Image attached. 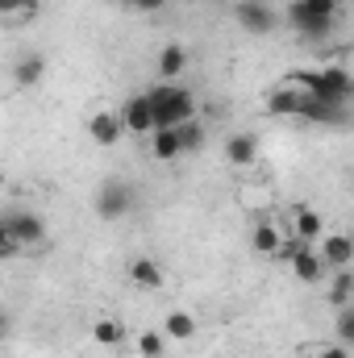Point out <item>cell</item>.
Returning a JSON list of instances; mask_svg holds the SVG:
<instances>
[{
  "mask_svg": "<svg viewBox=\"0 0 354 358\" xmlns=\"http://www.w3.org/2000/svg\"><path fill=\"white\" fill-rule=\"evenodd\" d=\"M134 204H138V196H134V187L125 183V179H104L100 187H96V200H92V208H96V217L100 221H121V217H129L134 213Z\"/></svg>",
  "mask_w": 354,
  "mask_h": 358,
  "instance_id": "4",
  "label": "cell"
},
{
  "mask_svg": "<svg viewBox=\"0 0 354 358\" xmlns=\"http://www.w3.org/2000/svg\"><path fill=\"white\" fill-rule=\"evenodd\" d=\"M4 229H8V238L25 250V246H42L46 242V221L34 213V208H8L4 217Z\"/></svg>",
  "mask_w": 354,
  "mask_h": 358,
  "instance_id": "5",
  "label": "cell"
},
{
  "mask_svg": "<svg viewBox=\"0 0 354 358\" xmlns=\"http://www.w3.org/2000/svg\"><path fill=\"white\" fill-rule=\"evenodd\" d=\"M296 100H300V88L283 84V88H275L267 96V113L271 117H296Z\"/></svg>",
  "mask_w": 354,
  "mask_h": 358,
  "instance_id": "21",
  "label": "cell"
},
{
  "mask_svg": "<svg viewBox=\"0 0 354 358\" xmlns=\"http://www.w3.org/2000/svg\"><path fill=\"white\" fill-rule=\"evenodd\" d=\"M150 155H155V163H176L183 155L176 129H150Z\"/></svg>",
  "mask_w": 354,
  "mask_h": 358,
  "instance_id": "17",
  "label": "cell"
},
{
  "mask_svg": "<svg viewBox=\"0 0 354 358\" xmlns=\"http://www.w3.org/2000/svg\"><path fill=\"white\" fill-rule=\"evenodd\" d=\"M213 4H229V0H213Z\"/></svg>",
  "mask_w": 354,
  "mask_h": 358,
  "instance_id": "32",
  "label": "cell"
},
{
  "mask_svg": "<svg viewBox=\"0 0 354 358\" xmlns=\"http://www.w3.org/2000/svg\"><path fill=\"white\" fill-rule=\"evenodd\" d=\"M121 125H125V134H138V138H150V129H155V117H150V104H146V92H138V96H129L121 108Z\"/></svg>",
  "mask_w": 354,
  "mask_h": 358,
  "instance_id": "8",
  "label": "cell"
},
{
  "mask_svg": "<svg viewBox=\"0 0 354 358\" xmlns=\"http://www.w3.org/2000/svg\"><path fill=\"white\" fill-rule=\"evenodd\" d=\"M234 17H238V25H242L246 34H255V38H267V34L279 25V13H275L267 0H238Z\"/></svg>",
  "mask_w": 354,
  "mask_h": 358,
  "instance_id": "7",
  "label": "cell"
},
{
  "mask_svg": "<svg viewBox=\"0 0 354 358\" xmlns=\"http://www.w3.org/2000/svg\"><path fill=\"white\" fill-rule=\"evenodd\" d=\"M38 0H0V21H34Z\"/></svg>",
  "mask_w": 354,
  "mask_h": 358,
  "instance_id": "23",
  "label": "cell"
},
{
  "mask_svg": "<svg viewBox=\"0 0 354 358\" xmlns=\"http://www.w3.org/2000/svg\"><path fill=\"white\" fill-rule=\"evenodd\" d=\"M121 134H125V125H121V113L117 108H100V113L88 117V138L96 146H117Z\"/></svg>",
  "mask_w": 354,
  "mask_h": 358,
  "instance_id": "9",
  "label": "cell"
},
{
  "mask_svg": "<svg viewBox=\"0 0 354 358\" xmlns=\"http://www.w3.org/2000/svg\"><path fill=\"white\" fill-rule=\"evenodd\" d=\"M13 80H17V88H38L46 80V55H21L13 63Z\"/></svg>",
  "mask_w": 354,
  "mask_h": 358,
  "instance_id": "14",
  "label": "cell"
},
{
  "mask_svg": "<svg viewBox=\"0 0 354 358\" xmlns=\"http://www.w3.org/2000/svg\"><path fill=\"white\" fill-rule=\"evenodd\" d=\"M292 88L300 92H313L321 100H334V104H351V92H354V80L346 67L330 63V67H313V71H288L283 76Z\"/></svg>",
  "mask_w": 354,
  "mask_h": 358,
  "instance_id": "3",
  "label": "cell"
},
{
  "mask_svg": "<svg viewBox=\"0 0 354 358\" xmlns=\"http://www.w3.org/2000/svg\"><path fill=\"white\" fill-rule=\"evenodd\" d=\"M304 250H313V246H309V242H304V238H296V234H283V238H279V246H275V255H271V259H279V263H292V259H300V255H304Z\"/></svg>",
  "mask_w": 354,
  "mask_h": 358,
  "instance_id": "26",
  "label": "cell"
},
{
  "mask_svg": "<svg viewBox=\"0 0 354 358\" xmlns=\"http://www.w3.org/2000/svg\"><path fill=\"white\" fill-rule=\"evenodd\" d=\"M351 342H354V308L342 304L338 308V346H351Z\"/></svg>",
  "mask_w": 354,
  "mask_h": 358,
  "instance_id": "27",
  "label": "cell"
},
{
  "mask_svg": "<svg viewBox=\"0 0 354 358\" xmlns=\"http://www.w3.org/2000/svg\"><path fill=\"white\" fill-rule=\"evenodd\" d=\"M342 21V0H292L288 4V25L313 42H325Z\"/></svg>",
  "mask_w": 354,
  "mask_h": 358,
  "instance_id": "1",
  "label": "cell"
},
{
  "mask_svg": "<svg viewBox=\"0 0 354 358\" xmlns=\"http://www.w3.org/2000/svg\"><path fill=\"white\" fill-rule=\"evenodd\" d=\"M292 234H296V238H304V242L313 246V242L325 234L321 213H317V208H309V204H296V208H292Z\"/></svg>",
  "mask_w": 354,
  "mask_h": 358,
  "instance_id": "13",
  "label": "cell"
},
{
  "mask_svg": "<svg viewBox=\"0 0 354 358\" xmlns=\"http://www.w3.org/2000/svg\"><path fill=\"white\" fill-rule=\"evenodd\" d=\"M321 358H351V346H330Z\"/></svg>",
  "mask_w": 354,
  "mask_h": 358,
  "instance_id": "30",
  "label": "cell"
},
{
  "mask_svg": "<svg viewBox=\"0 0 354 358\" xmlns=\"http://www.w3.org/2000/svg\"><path fill=\"white\" fill-rule=\"evenodd\" d=\"M92 342H96V346H104V350H113V346H121V342H125V325H121V321H113V317H100V321H92Z\"/></svg>",
  "mask_w": 354,
  "mask_h": 358,
  "instance_id": "20",
  "label": "cell"
},
{
  "mask_svg": "<svg viewBox=\"0 0 354 358\" xmlns=\"http://www.w3.org/2000/svg\"><path fill=\"white\" fill-rule=\"evenodd\" d=\"M171 0H125V8H134V13H163Z\"/></svg>",
  "mask_w": 354,
  "mask_h": 358,
  "instance_id": "29",
  "label": "cell"
},
{
  "mask_svg": "<svg viewBox=\"0 0 354 358\" xmlns=\"http://www.w3.org/2000/svg\"><path fill=\"white\" fill-rule=\"evenodd\" d=\"M288 267H292V275H296L300 283H309V287L325 279V263H321V255H317V250H304V255H300V259H292Z\"/></svg>",
  "mask_w": 354,
  "mask_h": 358,
  "instance_id": "19",
  "label": "cell"
},
{
  "mask_svg": "<svg viewBox=\"0 0 354 358\" xmlns=\"http://www.w3.org/2000/svg\"><path fill=\"white\" fill-rule=\"evenodd\" d=\"M317 242H321V263H325V267H334V271L351 267V259H354V242L346 238V234H321Z\"/></svg>",
  "mask_w": 354,
  "mask_h": 358,
  "instance_id": "11",
  "label": "cell"
},
{
  "mask_svg": "<svg viewBox=\"0 0 354 358\" xmlns=\"http://www.w3.org/2000/svg\"><path fill=\"white\" fill-rule=\"evenodd\" d=\"M138 358H163L167 355V338L159 334V329H146V334H138Z\"/></svg>",
  "mask_w": 354,
  "mask_h": 358,
  "instance_id": "25",
  "label": "cell"
},
{
  "mask_svg": "<svg viewBox=\"0 0 354 358\" xmlns=\"http://www.w3.org/2000/svg\"><path fill=\"white\" fill-rule=\"evenodd\" d=\"M176 134H179V150L183 155H196V150H204V125H200V117H192V121H183V125H176Z\"/></svg>",
  "mask_w": 354,
  "mask_h": 358,
  "instance_id": "22",
  "label": "cell"
},
{
  "mask_svg": "<svg viewBox=\"0 0 354 358\" xmlns=\"http://www.w3.org/2000/svg\"><path fill=\"white\" fill-rule=\"evenodd\" d=\"M279 238H283V229L279 225H271V221H255L250 225V250L255 255H275V246H279Z\"/></svg>",
  "mask_w": 354,
  "mask_h": 358,
  "instance_id": "18",
  "label": "cell"
},
{
  "mask_svg": "<svg viewBox=\"0 0 354 358\" xmlns=\"http://www.w3.org/2000/svg\"><path fill=\"white\" fill-rule=\"evenodd\" d=\"M21 255V246L8 238V229H4V221H0V263H8V259H17Z\"/></svg>",
  "mask_w": 354,
  "mask_h": 358,
  "instance_id": "28",
  "label": "cell"
},
{
  "mask_svg": "<svg viewBox=\"0 0 354 358\" xmlns=\"http://www.w3.org/2000/svg\"><path fill=\"white\" fill-rule=\"evenodd\" d=\"M296 117L309 121V125H346V104H334V100H321L313 92H300Z\"/></svg>",
  "mask_w": 354,
  "mask_h": 358,
  "instance_id": "6",
  "label": "cell"
},
{
  "mask_svg": "<svg viewBox=\"0 0 354 358\" xmlns=\"http://www.w3.org/2000/svg\"><path fill=\"white\" fill-rule=\"evenodd\" d=\"M146 104H150V117H155V129H176L183 121H192L200 113V100L179 84H155L146 92Z\"/></svg>",
  "mask_w": 354,
  "mask_h": 358,
  "instance_id": "2",
  "label": "cell"
},
{
  "mask_svg": "<svg viewBox=\"0 0 354 358\" xmlns=\"http://www.w3.org/2000/svg\"><path fill=\"white\" fill-rule=\"evenodd\" d=\"M159 334H163L167 342H192V338H196V317L176 308V313L163 317V329H159Z\"/></svg>",
  "mask_w": 354,
  "mask_h": 358,
  "instance_id": "16",
  "label": "cell"
},
{
  "mask_svg": "<svg viewBox=\"0 0 354 358\" xmlns=\"http://www.w3.org/2000/svg\"><path fill=\"white\" fill-rule=\"evenodd\" d=\"M351 296H354V275H351V267L334 271V283H330V300H334V308L351 304Z\"/></svg>",
  "mask_w": 354,
  "mask_h": 358,
  "instance_id": "24",
  "label": "cell"
},
{
  "mask_svg": "<svg viewBox=\"0 0 354 358\" xmlns=\"http://www.w3.org/2000/svg\"><path fill=\"white\" fill-rule=\"evenodd\" d=\"M225 159H229L234 167H255V159H259L255 134H234V138H225Z\"/></svg>",
  "mask_w": 354,
  "mask_h": 358,
  "instance_id": "15",
  "label": "cell"
},
{
  "mask_svg": "<svg viewBox=\"0 0 354 358\" xmlns=\"http://www.w3.org/2000/svg\"><path fill=\"white\" fill-rule=\"evenodd\" d=\"M8 334V313H4V304H0V338Z\"/></svg>",
  "mask_w": 354,
  "mask_h": 358,
  "instance_id": "31",
  "label": "cell"
},
{
  "mask_svg": "<svg viewBox=\"0 0 354 358\" xmlns=\"http://www.w3.org/2000/svg\"><path fill=\"white\" fill-rule=\"evenodd\" d=\"M125 275H129V283H134L138 292H159V287H163V267H159L150 255H138V259H129Z\"/></svg>",
  "mask_w": 354,
  "mask_h": 358,
  "instance_id": "10",
  "label": "cell"
},
{
  "mask_svg": "<svg viewBox=\"0 0 354 358\" xmlns=\"http://www.w3.org/2000/svg\"><path fill=\"white\" fill-rule=\"evenodd\" d=\"M155 71H159V80H163V84H176L179 76L187 71V46L167 42V46L159 50V59H155Z\"/></svg>",
  "mask_w": 354,
  "mask_h": 358,
  "instance_id": "12",
  "label": "cell"
}]
</instances>
